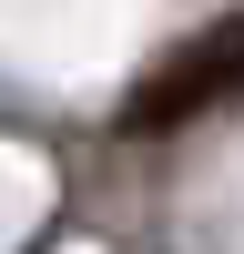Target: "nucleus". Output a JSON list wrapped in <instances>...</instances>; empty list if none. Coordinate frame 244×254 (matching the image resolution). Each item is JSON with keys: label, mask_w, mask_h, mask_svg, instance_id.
<instances>
[{"label": "nucleus", "mask_w": 244, "mask_h": 254, "mask_svg": "<svg viewBox=\"0 0 244 254\" xmlns=\"http://www.w3.org/2000/svg\"><path fill=\"white\" fill-rule=\"evenodd\" d=\"M234 92H244V10L214 20L203 41H183V51L163 61L132 102H122V122H132V132H173V122L214 112V102H234Z\"/></svg>", "instance_id": "1"}]
</instances>
